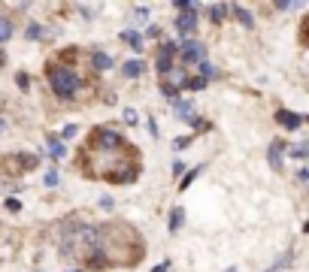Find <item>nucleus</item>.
Instances as JSON below:
<instances>
[{
    "label": "nucleus",
    "mask_w": 309,
    "mask_h": 272,
    "mask_svg": "<svg viewBox=\"0 0 309 272\" xmlns=\"http://www.w3.org/2000/svg\"><path fill=\"white\" fill-rule=\"evenodd\" d=\"M49 79H52V88L58 97H73L79 91V76L67 67H52L49 70Z\"/></svg>",
    "instance_id": "f257e3e1"
},
{
    "label": "nucleus",
    "mask_w": 309,
    "mask_h": 272,
    "mask_svg": "<svg viewBox=\"0 0 309 272\" xmlns=\"http://www.w3.org/2000/svg\"><path fill=\"white\" fill-rule=\"evenodd\" d=\"M203 54H206V49H203V43H197V40H188L185 46H182V61H185V64H200V61H203Z\"/></svg>",
    "instance_id": "f03ea898"
},
{
    "label": "nucleus",
    "mask_w": 309,
    "mask_h": 272,
    "mask_svg": "<svg viewBox=\"0 0 309 272\" xmlns=\"http://www.w3.org/2000/svg\"><path fill=\"white\" fill-rule=\"evenodd\" d=\"M276 121H279L282 127H288V130H297V127H303V115L288 112V109H279V112H276Z\"/></svg>",
    "instance_id": "7ed1b4c3"
},
{
    "label": "nucleus",
    "mask_w": 309,
    "mask_h": 272,
    "mask_svg": "<svg viewBox=\"0 0 309 272\" xmlns=\"http://www.w3.org/2000/svg\"><path fill=\"white\" fill-rule=\"evenodd\" d=\"M97 148H115V145L121 142L118 139V133H112V130H97Z\"/></svg>",
    "instance_id": "20e7f679"
},
{
    "label": "nucleus",
    "mask_w": 309,
    "mask_h": 272,
    "mask_svg": "<svg viewBox=\"0 0 309 272\" xmlns=\"http://www.w3.org/2000/svg\"><path fill=\"white\" fill-rule=\"evenodd\" d=\"M176 27H179L182 33H194V27H197V18H194V12H185V15H179Z\"/></svg>",
    "instance_id": "39448f33"
},
{
    "label": "nucleus",
    "mask_w": 309,
    "mask_h": 272,
    "mask_svg": "<svg viewBox=\"0 0 309 272\" xmlns=\"http://www.w3.org/2000/svg\"><path fill=\"white\" fill-rule=\"evenodd\" d=\"M185 82H188L185 73H179V70H170V73H167V88H173V91H176V88H182Z\"/></svg>",
    "instance_id": "423d86ee"
},
{
    "label": "nucleus",
    "mask_w": 309,
    "mask_h": 272,
    "mask_svg": "<svg viewBox=\"0 0 309 272\" xmlns=\"http://www.w3.org/2000/svg\"><path fill=\"white\" fill-rule=\"evenodd\" d=\"M91 64H94V70H109V67H112V58L103 54V51H94V54H91Z\"/></svg>",
    "instance_id": "0eeeda50"
},
{
    "label": "nucleus",
    "mask_w": 309,
    "mask_h": 272,
    "mask_svg": "<svg viewBox=\"0 0 309 272\" xmlns=\"http://www.w3.org/2000/svg\"><path fill=\"white\" fill-rule=\"evenodd\" d=\"M279 151H282V142H273L270 145V167L273 170H282V154Z\"/></svg>",
    "instance_id": "6e6552de"
},
{
    "label": "nucleus",
    "mask_w": 309,
    "mask_h": 272,
    "mask_svg": "<svg viewBox=\"0 0 309 272\" xmlns=\"http://www.w3.org/2000/svg\"><path fill=\"white\" fill-rule=\"evenodd\" d=\"M230 12L240 18V25H243V27H252V25H254V18H252L249 9H243V6H230Z\"/></svg>",
    "instance_id": "1a4fd4ad"
},
{
    "label": "nucleus",
    "mask_w": 309,
    "mask_h": 272,
    "mask_svg": "<svg viewBox=\"0 0 309 272\" xmlns=\"http://www.w3.org/2000/svg\"><path fill=\"white\" fill-rule=\"evenodd\" d=\"M142 70H145L142 61H127V64H124V76H127V79H137V76H142Z\"/></svg>",
    "instance_id": "9d476101"
},
{
    "label": "nucleus",
    "mask_w": 309,
    "mask_h": 272,
    "mask_svg": "<svg viewBox=\"0 0 309 272\" xmlns=\"http://www.w3.org/2000/svg\"><path fill=\"white\" fill-rule=\"evenodd\" d=\"M121 36H124V43H127V46H131V49H137V51L142 49V36H140L137 30H124Z\"/></svg>",
    "instance_id": "9b49d317"
},
{
    "label": "nucleus",
    "mask_w": 309,
    "mask_h": 272,
    "mask_svg": "<svg viewBox=\"0 0 309 272\" xmlns=\"http://www.w3.org/2000/svg\"><path fill=\"white\" fill-rule=\"evenodd\" d=\"M176 115H179V121H191V103H182V100H176Z\"/></svg>",
    "instance_id": "f8f14e48"
},
{
    "label": "nucleus",
    "mask_w": 309,
    "mask_h": 272,
    "mask_svg": "<svg viewBox=\"0 0 309 272\" xmlns=\"http://www.w3.org/2000/svg\"><path fill=\"white\" fill-rule=\"evenodd\" d=\"M12 36V22L9 18H0V43H6Z\"/></svg>",
    "instance_id": "ddd939ff"
},
{
    "label": "nucleus",
    "mask_w": 309,
    "mask_h": 272,
    "mask_svg": "<svg viewBox=\"0 0 309 272\" xmlns=\"http://www.w3.org/2000/svg\"><path fill=\"white\" fill-rule=\"evenodd\" d=\"M176 51H179V46H176V43H164L161 58H164V61H173V54H176Z\"/></svg>",
    "instance_id": "4468645a"
},
{
    "label": "nucleus",
    "mask_w": 309,
    "mask_h": 272,
    "mask_svg": "<svg viewBox=\"0 0 309 272\" xmlns=\"http://www.w3.org/2000/svg\"><path fill=\"white\" fill-rule=\"evenodd\" d=\"M306 151H309V145H306V142H297V145H291V148H288L291 157H306Z\"/></svg>",
    "instance_id": "2eb2a0df"
},
{
    "label": "nucleus",
    "mask_w": 309,
    "mask_h": 272,
    "mask_svg": "<svg viewBox=\"0 0 309 272\" xmlns=\"http://www.w3.org/2000/svg\"><path fill=\"white\" fill-rule=\"evenodd\" d=\"M182 215H185L182 209H173V218H170V230H179V227H182Z\"/></svg>",
    "instance_id": "dca6fc26"
},
{
    "label": "nucleus",
    "mask_w": 309,
    "mask_h": 272,
    "mask_svg": "<svg viewBox=\"0 0 309 272\" xmlns=\"http://www.w3.org/2000/svg\"><path fill=\"white\" fill-rule=\"evenodd\" d=\"M49 151H52V157H61V154H64V145H61L58 139H52V142H49Z\"/></svg>",
    "instance_id": "f3484780"
},
{
    "label": "nucleus",
    "mask_w": 309,
    "mask_h": 272,
    "mask_svg": "<svg viewBox=\"0 0 309 272\" xmlns=\"http://www.w3.org/2000/svg\"><path fill=\"white\" fill-rule=\"evenodd\" d=\"M209 15H212V18H218V22H222V18L227 15V6H222V3H218V6H212V9H209Z\"/></svg>",
    "instance_id": "a211bd4d"
},
{
    "label": "nucleus",
    "mask_w": 309,
    "mask_h": 272,
    "mask_svg": "<svg viewBox=\"0 0 309 272\" xmlns=\"http://www.w3.org/2000/svg\"><path fill=\"white\" fill-rule=\"evenodd\" d=\"M197 173H200V167H197V170H191V173H188L185 178H182V188H185V191H188V185H191V181L197 178Z\"/></svg>",
    "instance_id": "6ab92c4d"
},
{
    "label": "nucleus",
    "mask_w": 309,
    "mask_h": 272,
    "mask_svg": "<svg viewBox=\"0 0 309 272\" xmlns=\"http://www.w3.org/2000/svg\"><path fill=\"white\" fill-rule=\"evenodd\" d=\"M124 121H127V124H137L140 118H137V112H134V109H124Z\"/></svg>",
    "instance_id": "aec40b11"
},
{
    "label": "nucleus",
    "mask_w": 309,
    "mask_h": 272,
    "mask_svg": "<svg viewBox=\"0 0 309 272\" xmlns=\"http://www.w3.org/2000/svg\"><path fill=\"white\" fill-rule=\"evenodd\" d=\"M73 136H76V127H64V130H61V139H73Z\"/></svg>",
    "instance_id": "412c9836"
},
{
    "label": "nucleus",
    "mask_w": 309,
    "mask_h": 272,
    "mask_svg": "<svg viewBox=\"0 0 309 272\" xmlns=\"http://www.w3.org/2000/svg\"><path fill=\"white\" fill-rule=\"evenodd\" d=\"M188 85H191L194 91H200V88H206V79H200V76H197V79H191Z\"/></svg>",
    "instance_id": "4be33fe9"
},
{
    "label": "nucleus",
    "mask_w": 309,
    "mask_h": 272,
    "mask_svg": "<svg viewBox=\"0 0 309 272\" xmlns=\"http://www.w3.org/2000/svg\"><path fill=\"white\" fill-rule=\"evenodd\" d=\"M6 209L9 212H18V209H22V203H18V199H6Z\"/></svg>",
    "instance_id": "5701e85b"
},
{
    "label": "nucleus",
    "mask_w": 309,
    "mask_h": 272,
    "mask_svg": "<svg viewBox=\"0 0 309 272\" xmlns=\"http://www.w3.org/2000/svg\"><path fill=\"white\" fill-rule=\"evenodd\" d=\"M28 36H30V40H36V36H40V27L30 25V27H28Z\"/></svg>",
    "instance_id": "b1692460"
},
{
    "label": "nucleus",
    "mask_w": 309,
    "mask_h": 272,
    "mask_svg": "<svg viewBox=\"0 0 309 272\" xmlns=\"http://www.w3.org/2000/svg\"><path fill=\"white\" fill-rule=\"evenodd\" d=\"M167 269H170V263H167V260H164V263H161V266H155L152 272H167Z\"/></svg>",
    "instance_id": "393cba45"
},
{
    "label": "nucleus",
    "mask_w": 309,
    "mask_h": 272,
    "mask_svg": "<svg viewBox=\"0 0 309 272\" xmlns=\"http://www.w3.org/2000/svg\"><path fill=\"white\" fill-rule=\"evenodd\" d=\"M0 64H3V51H0Z\"/></svg>",
    "instance_id": "a878e982"
},
{
    "label": "nucleus",
    "mask_w": 309,
    "mask_h": 272,
    "mask_svg": "<svg viewBox=\"0 0 309 272\" xmlns=\"http://www.w3.org/2000/svg\"><path fill=\"white\" fill-rule=\"evenodd\" d=\"M3 127H6V124H3V121H0V130H3Z\"/></svg>",
    "instance_id": "bb28decb"
},
{
    "label": "nucleus",
    "mask_w": 309,
    "mask_h": 272,
    "mask_svg": "<svg viewBox=\"0 0 309 272\" xmlns=\"http://www.w3.org/2000/svg\"><path fill=\"white\" fill-rule=\"evenodd\" d=\"M227 272H236V269H227Z\"/></svg>",
    "instance_id": "cd10ccee"
},
{
    "label": "nucleus",
    "mask_w": 309,
    "mask_h": 272,
    "mask_svg": "<svg viewBox=\"0 0 309 272\" xmlns=\"http://www.w3.org/2000/svg\"><path fill=\"white\" fill-rule=\"evenodd\" d=\"M73 272H79V269H73Z\"/></svg>",
    "instance_id": "c85d7f7f"
}]
</instances>
